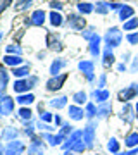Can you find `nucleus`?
Instances as JSON below:
<instances>
[{"label":"nucleus","mask_w":138,"mask_h":155,"mask_svg":"<svg viewBox=\"0 0 138 155\" xmlns=\"http://www.w3.org/2000/svg\"><path fill=\"white\" fill-rule=\"evenodd\" d=\"M97 110H99V109H97L93 104H86V116L88 117H95L97 116Z\"/></svg>","instance_id":"nucleus-31"},{"label":"nucleus","mask_w":138,"mask_h":155,"mask_svg":"<svg viewBox=\"0 0 138 155\" xmlns=\"http://www.w3.org/2000/svg\"><path fill=\"white\" fill-rule=\"evenodd\" d=\"M67 133H71V126H69V124H66V126H62V129H61V136H66Z\"/></svg>","instance_id":"nucleus-37"},{"label":"nucleus","mask_w":138,"mask_h":155,"mask_svg":"<svg viewBox=\"0 0 138 155\" xmlns=\"http://www.w3.org/2000/svg\"><path fill=\"white\" fill-rule=\"evenodd\" d=\"M114 64V55H112V52H110V47H107V50H105L104 54V66L109 67Z\"/></svg>","instance_id":"nucleus-16"},{"label":"nucleus","mask_w":138,"mask_h":155,"mask_svg":"<svg viewBox=\"0 0 138 155\" xmlns=\"http://www.w3.org/2000/svg\"><path fill=\"white\" fill-rule=\"evenodd\" d=\"M72 100L76 102L78 105H81V104H85V102H86V93H83V91H78V93L72 95Z\"/></svg>","instance_id":"nucleus-23"},{"label":"nucleus","mask_w":138,"mask_h":155,"mask_svg":"<svg viewBox=\"0 0 138 155\" xmlns=\"http://www.w3.org/2000/svg\"><path fill=\"white\" fill-rule=\"evenodd\" d=\"M107 148H109V152H112V153H119V141H117L116 138H110V141L107 143Z\"/></svg>","instance_id":"nucleus-20"},{"label":"nucleus","mask_w":138,"mask_h":155,"mask_svg":"<svg viewBox=\"0 0 138 155\" xmlns=\"http://www.w3.org/2000/svg\"><path fill=\"white\" fill-rule=\"evenodd\" d=\"M93 97L97 98V102H105V100L109 98V91L107 90H97L93 93Z\"/></svg>","instance_id":"nucleus-19"},{"label":"nucleus","mask_w":138,"mask_h":155,"mask_svg":"<svg viewBox=\"0 0 138 155\" xmlns=\"http://www.w3.org/2000/svg\"><path fill=\"white\" fill-rule=\"evenodd\" d=\"M43 21H45V14H43V11H36V12H33V19H31V24H43Z\"/></svg>","instance_id":"nucleus-15"},{"label":"nucleus","mask_w":138,"mask_h":155,"mask_svg":"<svg viewBox=\"0 0 138 155\" xmlns=\"http://www.w3.org/2000/svg\"><path fill=\"white\" fill-rule=\"evenodd\" d=\"M66 104H67V98H66V97H61V98H55V100H52V102H50V105L55 107V109H62Z\"/></svg>","instance_id":"nucleus-21"},{"label":"nucleus","mask_w":138,"mask_h":155,"mask_svg":"<svg viewBox=\"0 0 138 155\" xmlns=\"http://www.w3.org/2000/svg\"><path fill=\"white\" fill-rule=\"evenodd\" d=\"M12 110H14V100L9 97L0 100V114L2 116H9V114H12Z\"/></svg>","instance_id":"nucleus-5"},{"label":"nucleus","mask_w":138,"mask_h":155,"mask_svg":"<svg viewBox=\"0 0 138 155\" xmlns=\"http://www.w3.org/2000/svg\"><path fill=\"white\" fill-rule=\"evenodd\" d=\"M83 141H86V147H92L95 141V124H92L90 122L88 126H86V129L83 131Z\"/></svg>","instance_id":"nucleus-4"},{"label":"nucleus","mask_w":138,"mask_h":155,"mask_svg":"<svg viewBox=\"0 0 138 155\" xmlns=\"http://www.w3.org/2000/svg\"><path fill=\"white\" fill-rule=\"evenodd\" d=\"M124 145H126V147H130V148L138 147V133H130V134H128L126 140H124Z\"/></svg>","instance_id":"nucleus-13"},{"label":"nucleus","mask_w":138,"mask_h":155,"mask_svg":"<svg viewBox=\"0 0 138 155\" xmlns=\"http://www.w3.org/2000/svg\"><path fill=\"white\" fill-rule=\"evenodd\" d=\"M121 38H123V35L119 28H110L107 31V35H105V41H107L109 47H117L121 43Z\"/></svg>","instance_id":"nucleus-1"},{"label":"nucleus","mask_w":138,"mask_h":155,"mask_svg":"<svg viewBox=\"0 0 138 155\" xmlns=\"http://www.w3.org/2000/svg\"><path fill=\"white\" fill-rule=\"evenodd\" d=\"M83 114H85V112H83L79 107H76V105H71V107H69V117H71L72 121H81V119H83Z\"/></svg>","instance_id":"nucleus-10"},{"label":"nucleus","mask_w":138,"mask_h":155,"mask_svg":"<svg viewBox=\"0 0 138 155\" xmlns=\"http://www.w3.org/2000/svg\"><path fill=\"white\" fill-rule=\"evenodd\" d=\"M22 152H24V145L21 141H11L7 145V150H5L7 155H21Z\"/></svg>","instance_id":"nucleus-6"},{"label":"nucleus","mask_w":138,"mask_h":155,"mask_svg":"<svg viewBox=\"0 0 138 155\" xmlns=\"http://www.w3.org/2000/svg\"><path fill=\"white\" fill-rule=\"evenodd\" d=\"M135 109H136V117H138V104H136V107H135Z\"/></svg>","instance_id":"nucleus-43"},{"label":"nucleus","mask_w":138,"mask_h":155,"mask_svg":"<svg viewBox=\"0 0 138 155\" xmlns=\"http://www.w3.org/2000/svg\"><path fill=\"white\" fill-rule=\"evenodd\" d=\"M110 112H112V107H110L109 104H104V105L97 110V116H99V117H107Z\"/></svg>","instance_id":"nucleus-18"},{"label":"nucleus","mask_w":138,"mask_h":155,"mask_svg":"<svg viewBox=\"0 0 138 155\" xmlns=\"http://www.w3.org/2000/svg\"><path fill=\"white\" fill-rule=\"evenodd\" d=\"M99 43H100V38L95 35L93 38H92V45H90V52H92V55H99Z\"/></svg>","instance_id":"nucleus-17"},{"label":"nucleus","mask_w":138,"mask_h":155,"mask_svg":"<svg viewBox=\"0 0 138 155\" xmlns=\"http://www.w3.org/2000/svg\"><path fill=\"white\" fill-rule=\"evenodd\" d=\"M28 155H43V147L35 140L33 143H31V147L28 148Z\"/></svg>","instance_id":"nucleus-12"},{"label":"nucleus","mask_w":138,"mask_h":155,"mask_svg":"<svg viewBox=\"0 0 138 155\" xmlns=\"http://www.w3.org/2000/svg\"><path fill=\"white\" fill-rule=\"evenodd\" d=\"M85 148H86V143H83V140H78L76 143L71 147V150H72V152H76V153H78V152H83Z\"/></svg>","instance_id":"nucleus-26"},{"label":"nucleus","mask_w":138,"mask_h":155,"mask_svg":"<svg viewBox=\"0 0 138 155\" xmlns=\"http://www.w3.org/2000/svg\"><path fill=\"white\" fill-rule=\"evenodd\" d=\"M123 119H124V122H128V124H130V122L133 121V119H135V114H133V107L130 105V104H124V107H123Z\"/></svg>","instance_id":"nucleus-8"},{"label":"nucleus","mask_w":138,"mask_h":155,"mask_svg":"<svg viewBox=\"0 0 138 155\" xmlns=\"http://www.w3.org/2000/svg\"><path fill=\"white\" fill-rule=\"evenodd\" d=\"M66 155H74V153H72V152H66Z\"/></svg>","instance_id":"nucleus-42"},{"label":"nucleus","mask_w":138,"mask_h":155,"mask_svg":"<svg viewBox=\"0 0 138 155\" xmlns=\"http://www.w3.org/2000/svg\"><path fill=\"white\" fill-rule=\"evenodd\" d=\"M7 79H9L7 72L4 71V69H0V86H5V84H7Z\"/></svg>","instance_id":"nucleus-33"},{"label":"nucleus","mask_w":138,"mask_h":155,"mask_svg":"<svg viewBox=\"0 0 138 155\" xmlns=\"http://www.w3.org/2000/svg\"><path fill=\"white\" fill-rule=\"evenodd\" d=\"M131 17H133V9H131V7H130V5L121 7V11H119V19L124 22V21H130Z\"/></svg>","instance_id":"nucleus-11"},{"label":"nucleus","mask_w":138,"mask_h":155,"mask_svg":"<svg viewBox=\"0 0 138 155\" xmlns=\"http://www.w3.org/2000/svg\"><path fill=\"white\" fill-rule=\"evenodd\" d=\"M79 69H81L88 79H93V64L92 62H79Z\"/></svg>","instance_id":"nucleus-9"},{"label":"nucleus","mask_w":138,"mask_h":155,"mask_svg":"<svg viewBox=\"0 0 138 155\" xmlns=\"http://www.w3.org/2000/svg\"><path fill=\"white\" fill-rule=\"evenodd\" d=\"M131 71H133V72H136V71H138V57L135 59V62H133V67H131Z\"/></svg>","instance_id":"nucleus-38"},{"label":"nucleus","mask_w":138,"mask_h":155,"mask_svg":"<svg viewBox=\"0 0 138 155\" xmlns=\"http://www.w3.org/2000/svg\"><path fill=\"white\" fill-rule=\"evenodd\" d=\"M19 116H21L22 119H31V110H29V109H21V110H19Z\"/></svg>","instance_id":"nucleus-35"},{"label":"nucleus","mask_w":138,"mask_h":155,"mask_svg":"<svg viewBox=\"0 0 138 155\" xmlns=\"http://www.w3.org/2000/svg\"><path fill=\"white\" fill-rule=\"evenodd\" d=\"M33 100H35L33 95H21V97L17 98V102H19V104H22V105H26V104H31Z\"/></svg>","instance_id":"nucleus-27"},{"label":"nucleus","mask_w":138,"mask_h":155,"mask_svg":"<svg viewBox=\"0 0 138 155\" xmlns=\"http://www.w3.org/2000/svg\"><path fill=\"white\" fill-rule=\"evenodd\" d=\"M135 28H138V17H133V19L124 22V29H126V31H131V29H135Z\"/></svg>","instance_id":"nucleus-24"},{"label":"nucleus","mask_w":138,"mask_h":155,"mask_svg":"<svg viewBox=\"0 0 138 155\" xmlns=\"http://www.w3.org/2000/svg\"><path fill=\"white\" fill-rule=\"evenodd\" d=\"M126 38H128V41H130L131 45H136V43H138V33H131V35H128Z\"/></svg>","instance_id":"nucleus-36"},{"label":"nucleus","mask_w":138,"mask_h":155,"mask_svg":"<svg viewBox=\"0 0 138 155\" xmlns=\"http://www.w3.org/2000/svg\"><path fill=\"white\" fill-rule=\"evenodd\" d=\"M45 140H49L50 145H61V141L64 140V136L57 134V136H52V134H45Z\"/></svg>","instance_id":"nucleus-22"},{"label":"nucleus","mask_w":138,"mask_h":155,"mask_svg":"<svg viewBox=\"0 0 138 155\" xmlns=\"http://www.w3.org/2000/svg\"><path fill=\"white\" fill-rule=\"evenodd\" d=\"M78 9H79V12H83V14H90V12L93 11V7L90 5V4H79Z\"/></svg>","instance_id":"nucleus-32"},{"label":"nucleus","mask_w":138,"mask_h":155,"mask_svg":"<svg viewBox=\"0 0 138 155\" xmlns=\"http://www.w3.org/2000/svg\"><path fill=\"white\" fill-rule=\"evenodd\" d=\"M4 61H5V64H9V66H17V64H21L22 62L19 57H12V55H7Z\"/></svg>","instance_id":"nucleus-28"},{"label":"nucleus","mask_w":138,"mask_h":155,"mask_svg":"<svg viewBox=\"0 0 138 155\" xmlns=\"http://www.w3.org/2000/svg\"><path fill=\"white\" fill-rule=\"evenodd\" d=\"M67 24H69L72 29H83L85 28V19L79 17V16H69L67 17Z\"/></svg>","instance_id":"nucleus-7"},{"label":"nucleus","mask_w":138,"mask_h":155,"mask_svg":"<svg viewBox=\"0 0 138 155\" xmlns=\"http://www.w3.org/2000/svg\"><path fill=\"white\" fill-rule=\"evenodd\" d=\"M67 79V74H59V76L52 78L49 83H47V88L50 90V91H54V90H59L62 88V84H64V81Z\"/></svg>","instance_id":"nucleus-3"},{"label":"nucleus","mask_w":138,"mask_h":155,"mask_svg":"<svg viewBox=\"0 0 138 155\" xmlns=\"http://www.w3.org/2000/svg\"><path fill=\"white\" fill-rule=\"evenodd\" d=\"M28 71H29V67L28 66H24V67H19V69H14V76H17V78H22V76H26L28 74Z\"/></svg>","instance_id":"nucleus-30"},{"label":"nucleus","mask_w":138,"mask_h":155,"mask_svg":"<svg viewBox=\"0 0 138 155\" xmlns=\"http://www.w3.org/2000/svg\"><path fill=\"white\" fill-rule=\"evenodd\" d=\"M138 95V84H131V86H128V88L121 90L119 93H117V97H119V100L121 102H128V100H131L133 97H136Z\"/></svg>","instance_id":"nucleus-2"},{"label":"nucleus","mask_w":138,"mask_h":155,"mask_svg":"<svg viewBox=\"0 0 138 155\" xmlns=\"http://www.w3.org/2000/svg\"><path fill=\"white\" fill-rule=\"evenodd\" d=\"M42 119H43V121H50V119H52V116H50L49 112H43V116H42Z\"/></svg>","instance_id":"nucleus-39"},{"label":"nucleus","mask_w":138,"mask_h":155,"mask_svg":"<svg viewBox=\"0 0 138 155\" xmlns=\"http://www.w3.org/2000/svg\"><path fill=\"white\" fill-rule=\"evenodd\" d=\"M7 50H9V52H16V54H19V52H21V50L17 48V47H9Z\"/></svg>","instance_id":"nucleus-41"},{"label":"nucleus","mask_w":138,"mask_h":155,"mask_svg":"<svg viewBox=\"0 0 138 155\" xmlns=\"http://www.w3.org/2000/svg\"><path fill=\"white\" fill-rule=\"evenodd\" d=\"M62 66H64V62H62V61H55L54 64H52V67H50V72H52V74L55 76L57 72L61 71V67H62Z\"/></svg>","instance_id":"nucleus-29"},{"label":"nucleus","mask_w":138,"mask_h":155,"mask_svg":"<svg viewBox=\"0 0 138 155\" xmlns=\"http://www.w3.org/2000/svg\"><path fill=\"white\" fill-rule=\"evenodd\" d=\"M50 22H52L54 26H61V24H62L61 14H57V12H52V14H50Z\"/></svg>","instance_id":"nucleus-25"},{"label":"nucleus","mask_w":138,"mask_h":155,"mask_svg":"<svg viewBox=\"0 0 138 155\" xmlns=\"http://www.w3.org/2000/svg\"><path fill=\"white\" fill-rule=\"evenodd\" d=\"M99 86H100V88H104V86H105V76H102V78H100V81H99Z\"/></svg>","instance_id":"nucleus-40"},{"label":"nucleus","mask_w":138,"mask_h":155,"mask_svg":"<svg viewBox=\"0 0 138 155\" xmlns=\"http://www.w3.org/2000/svg\"><path fill=\"white\" fill-rule=\"evenodd\" d=\"M97 12H99V14H107V4L99 2V4H97Z\"/></svg>","instance_id":"nucleus-34"},{"label":"nucleus","mask_w":138,"mask_h":155,"mask_svg":"<svg viewBox=\"0 0 138 155\" xmlns=\"http://www.w3.org/2000/svg\"><path fill=\"white\" fill-rule=\"evenodd\" d=\"M29 88H31V84L28 83V81H22V79H19V81L14 83V91H17V93H21V91H28Z\"/></svg>","instance_id":"nucleus-14"}]
</instances>
